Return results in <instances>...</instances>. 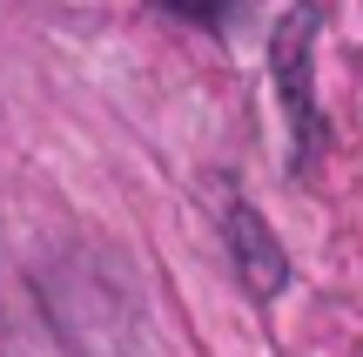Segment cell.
I'll return each mask as SVG.
<instances>
[{
	"label": "cell",
	"mask_w": 363,
	"mask_h": 357,
	"mask_svg": "<svg viewBox=\"0 0 363 357\" xmlns=\"http://www.w3.org/2000/svg\"><path fill=\"white\" fill-rule=\"evenodd\" d=\"M155 7L182 13V21H202V27H222V21L235 13V0H155Z\"/></svg>",
	"instance_id": "obj_3"
},
{
	"label": "cell",
	"mask_w": 363,
	"mask_h": 357,
	"mask_svg": "<svg viewBox=\"0 0 363 357\" xmlns=\"http://www.w3.org/2000/svg\"><path fill=\"white\" fill-rule=\"evenodd\" d=\"M310 40H316V7H296L283 27H276V48H269L276 88H283V108H289V121H296L303 155H310V142L323 135V121H316V94H310Z\"/></svg>",
	"instance_id": "obj_1"
},
{
	"label": "cell",
	"mask_w": 363,
	"mask_h": 357,
	"mask_svg": "<svg viewBox=\"0 0 363 357\" xmlns=\"http://www.w3.org/2000/svg\"><path fill=\"white\" fill-rule=\"evenodd\" d=\"M229 236H235V263H242V283H249V290H256V297L283 290V250H276L269 223H262L256 209L235 202V209H229Z\"/></svg>",
	"instance_id": "obj_2"
}]
</instances>
